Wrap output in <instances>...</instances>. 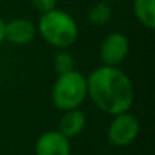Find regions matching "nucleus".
<instances>
[{"mask_svg":"<svg viewBox=\"0 0 155 155\" xmlns=\"http://www.w3.org/2000/svg\"><path fill=\"white\" fill-rule=\"evenodd\" d=\"M134 96L131 78L119 67L99 65L87 76V97L111 117L129 111Z\"/></svg>","mask_w":155,"mask_h":155,"instance_id":"obj_1","label":"nucleus"},{"mask_svg":"<svg viewBox=\"0 0 155 155\" xmlns=\"http://www.w3.org/2000/svg\"><path fill=\"white\" fill-rule=\"evenodd\" d=\"M37 32L47 44L61 50L74 44L79 35V28L68 12L55 8L41 14L37 25Z\"/></svg>","mask_w":155,"mask_h":155,"instance_id":"obj_2","label":"nucleus"},{"mask_svg":"<svg viewBox=\"0 0 155 155\" xmlns=\"http://www.w3.org/2000/svg\"><path fill=\"white\" fill-rule=\"evenodd\" d=\"M87 99V78L76 68L56 74L52 87V102L59 111L79 108Z\"/></svg>","mask_w":155,"mask_h":155,"instance_id":"obj_3","label":"nucleus"},{"mask_svg":"<svg viewBox=\"0 0 155 155\" xmlns=\"http://www.w3.org/2000/svg\"><path fill=\"white\" fill-rule=\"evenodd\" d=\"M138 132H140V122L131 111L113 116L107 129L110 143L117 147H125L134 143L135 138L138 137Z\"/></svg>","mask_w":155,"mask_h":155,"instance_id":"obj_4","label":"nucleus"},{"mask_svg":"<svg viewBox=\"0 0 155 155\" xmlns=\"http://www.w3.org/2000/svg\"><path fill=\"white\" fill-rule=\"evenodd\" d=\"M129 40L122 32H111L108 34L99 49V58L102 65L119 67L129 55Z\"/></svg>","mask_w":155,"mask_h":155,"instance_id":"obj_5","label":"nucleus"},{"mask_svg":"<svg viewBox=\"0 0 155 155\" xmlns=\"http://www.w3.org/2000/svg\"><path fill=\"white\" fill-rule=\"evenodd\" d=\"M35 155H71L70 140L58 129L46 131L37 138Z\"/></svg>","mask_w":155,"mask_h":155,"instance_id":"obj_6","label":"nucleus"},{"mask_svg":"<svg viewBox=\"0 0 155 155\" xmlns=\"http://www.w3.org/2000/svg\"><path fill=\"white\" fill-rule=\"evenodd\" d=\"M37 34V26L28 18H14L11 21H5V41L25 46L34 40Z\"/></svg>","mask_w":155,"mask_h":155,"instance_id":"obj_7","label":"nucleus"},{"mask_svg":"<svg viewBox=\"0 0 155 155\" xmlns=\"http://www.w3.org/2000/svg\"><path fill=\"white\" fill-rule=\"evenodd\" d=\"M85 125H87L85 113L79 108H74L62 113V117L58 123V131L70 140L79 135L85 129Z\"/></svg>","mask_w":155,"mask_h":155,"instance_id":"obj_8","label":"nucleus"},{"mask_svg":"<svg viewBox=\"0 0 155 155\" xmlns=\"http://www.w3.org/2000/svg\"><path fill=\"white\" fill-rule=\"evenodd\" d=\"M132 9L135 18L143 28L149 31L155 29V0H134Z\"/></svg>","mask_w":155,"mask_h":155,"instance_id":"obj_9","label":"nucleus"},{"mask_svg":"<svg viewBox=\"0 0 155 155\" xmlns=\"http://www.w3.org/2000/svg\"><path fill=\"white\" fill-rule=\"evenodd\" d=\"M113 17L111 8L110 5H107L105 2H99L96 5L91 6L90 12H88V21L94 26H104L107 25Z\"/></svg>","mask_w":155,"mask_h":155,"instance_id":"obj_10","label":"nucleus"},{"mask_svg":"<svg viewBox=\"0 0 155 155\" xmlns=\"http://www.w3.org/2000/svg\"><path fill=\"white\" fill-rule=\"evenodd\" d=\"M53 68L56 74H62L67 71L74 70V58L70 52H67L65 49H61L55 53L53 56Z\"/></svg>","mask_w":155,"mask_h":155,"instance_id":"obj_11","label":"nucleus"},{"mask_svg":"<svg viewBox=\"0 0 155 155\" xmlns=\"http://www.w3.org/2000/svg\"><path fill=\"white\" fill-rule=\"evenodd\" d=\"M31 2H32V5L43 14V12H47V11L55 9L58 0H31Z\"/></svg>","mask_w":155,"mask_h":155,"instance_id":"obj_12","label":"nucleus"},{"mask_svg":"<svg viewBox=\"0 0 155 155\" xmlns=\"http://www.w3.org/2000/svg\"><path fill=\"white\" fill-rule=\"evenodd\" d=\"M5 41V20L0 17V44Z\"/></svg>","mask_w":155,"mask_h":155,"instance_id":"obj_13","label":"nucleus"}]
</instances>
